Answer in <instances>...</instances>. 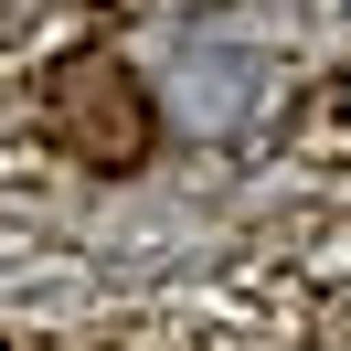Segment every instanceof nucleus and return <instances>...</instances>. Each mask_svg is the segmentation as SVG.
<instances>
[{"label":"nucleus","instance_id":"f257e3e1","mask_svg":"<svg viewBox=\"0 0 351 351\" xmlns=\"http://www.w3.org/2000/svg\"><path fill=\"white\" fill-rule=\"evenodd\" d=\"M43 138L64 160H86V171H138V160L160 149V96H149V75L117 64V53H75L43 86Z\"/></svg>","mask_w":351,"mask_h":351}]
</instances>
